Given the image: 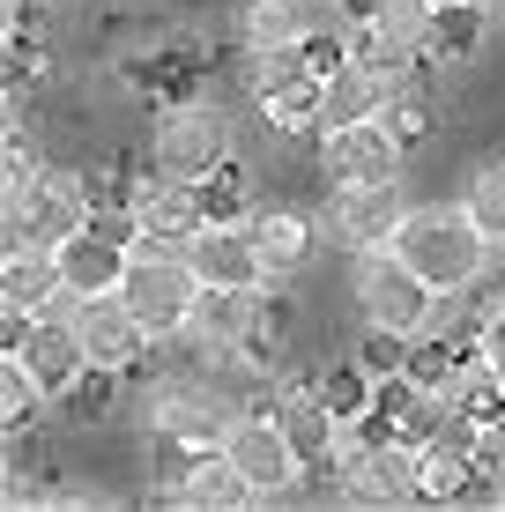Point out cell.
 Masks as SVG:
<instances>
[{
  "instance_id": "cb8c5ba5",
  "label": "cell",
  "mask_w": 505,
  "mask_h": 512,
  "mask_svg": "<svg viewBox=\"0 0 505 512\" xmlns=\"http://www.w3.org/2000/svg\"><path fill=\"white\" fill-rule=\"evenodd\" d=\"M38 409H52V394H45L38 379H30V364H23V357H8V349H0V431L23 438L30 423H38Z\"/></svg>"
},
{
  "instance_id": "6da1fadb",
  "label": "cell",
  "mask_w": 505,
  "mask_h": 512,
  "mask_svg": "<svg viewBox=\"0 0 505 512\" xmlns=\"http://www.w3.org/2000/svg\"><path fill=\"white\" fill-rule=\"evenodd\" d=\"M394 253H402L431 290L454 297V290H476V282H483V268H491L498 245L468 223V208H409V223L394 231Z\"/></svg>"
},
{
  "instance_id": "7c38bea8",
  "label": "cell",
  "mask_w": 505,
  "mask_h": 512,
  "mask_svg": "<svg viewBox=\"0 0 505 512\" xmlns=\"http://www.w3.org/2000/svg\"><path fill=\"white\" fill-rule=\"evenodd\" d=\"M402 223H409L402 179H394V186H335V201H327V231H335V245H350V253L394 245Z\"/></svg>"
},
{
  "instance_id": "d6986e66",
  "label": "cell",
  "mask_w": 505,
  "mask_h": 512,
  "mask_svg": "<svg viewBox=\"0 0 505 512\" xmlns=\"http://www.w3.org/2000/svg\"><path fill=\"white\" fill-rule=\"evenodd\" d=\"M357 498L364 505H416L424 498V453H416V438H379V453H372V475L357 483Z\"/></svg>"
},
{
  "instance_id": "1f68e13d",
  "label": "cell",
  "mask_w": 505,
  "mask_h": 512,
  "mask_svg": "<svg viewBox=\"0 0 505 512\" xmlns=\"http://www.w3.org/2000/svg\"><path fill=\"white\" fill-rule=\"evenodd\" d=\"M498 15H505V0H498Z\"/></svg>"
},
{
  "instance_id": "83f0119b",
  "label": "cell",
  "mask_w": 505,
  "mask_h": 512,
  "mask_svg": "<svg viewBox=\"0 0 505 512\" xmlns=\"http://www.w3.org/2000/svg\"><path fill=\"white\" fill-rule=\"evenodd\" d=\"M201 201H208V223H246V179H238V164L201 179Z\"/></svg>"
},
{
  "instance_id": "277c9868",
  "label": "cell",
  "mask_w": 505,
  "mask_h": 512,
  "mask_svg": "<svg viewBox=\"0 0 505 512\" xmlns=\"http://www.w3.org/2000/svg\"><path fill=\"white\" fill-rule=\"evenodd\" d=\"M97 201L82 186V171H45L23 201L0 208V253H60L75 231H90Z\"/></svg>"
},
{
  "instance_id": "ba28073f",
  "label": "cell",
  "mask_w": 505,
  "mask_h": 512,
  "mask_svg": "<svg viewBox=\"0 0 505 512\" xmlns=\"http://www.w3.org/2000/svg\"><path fill=\"white\" fill-rule=\"evenodd\" d=\"M67 320H75L82 349H90V372L97 379H119L149 357V327L127 312V297L104 290V297H67Z\"/></svg>"
},
{
  "instance_id": "603a6c76",
  "label": "cell",
  "mask_w": 505,
  "mask_h": 512,
  "mask_svg": "<svg viewBox=\"0 0 505 512\" xmlns=\"http://www.w3.org/2000/svg\"><path fill=\"white\" fill-rule=\"evenodd\" d=\"M483 38H491V0H446L431 15V60H468Z\"/></svg>"
},
{
  "instance_id": "9a60e30c",
  "label": "cell",
  "mask_w": 505,
  "mask_h": 512,
  "mask_svg": "<svg viewBox=\"0 0 505 512\" xmlns=\"http://www.w3.org/2000/svg\"><path fill=\"white\" fill-rule=\"evenodd\" d=\"M260 297H268V290H208V282H201L194 320H186V342L216 349V357H246V349L260 342V312H268Z\"/></svg>"
},
{
  "instance_id": "ffe728a7",
  "label": "cell",
  "mask_w": 505,
  "mask_h": 512,
  "mask_svg": "<svg viewBox=\"0 0 505 512\" xmlns=\"http://www.w3.org/2000/svg\"><path fill=\"white\" fill-rule=\"evenodd\" d=\"M246 231L260 245V260H268V282L298 275L305 260H312V216H298V208H253Z\"/></svg>"
},
{
  "instance_id": "f546056e",
  "label": "cell",
  "mask_w": 505,
  "mask_h": 512,
  "mask_svg": "<svg viewBox=\"0 0 505 512\" xmlns=\"http://www.w3.org/2000/svg\"><path fill=\"white\" fill-rule=\"evenodd\" d=\"M379 119H387V127L402 134V141H416V134L431 127V104H424V97H409V90H394V97H387V112H379Z\"/></svg>"
},
{
  "instance_id": "d4e9b609",
  "label": "cell",
  "mask_w": 505,
  "mask_h": 512,
  "mask_svg": "<svg viewBox=\"0 0 505 512\" xmlns=\"http://www.w3.org/2000/svg\"><path fill=\"white\" fill-rule=\"evenodd\" d=\"M312 386L327 394V409H335V416H372L379 372H372V364H350V357H342V364H327V372L312 379Z\"/></svg>"
},
{
  "instance_id": "44dd1931",
  "label": "cell",
  "mask_w": 505,
  "mask_h": 512,
  "mask_svg": "<svg viewBox=\"0 0 505 512\" xmlns=\"http://www.w3.org/2000/svg\"><path fill=\"white\" fill-rule=\"evenodd\" d=\"M171 498L194 505V512H238V505H253V483L231 468V453L216 446V453H201V461L171 483Z\"/></svg>"
},
{
  "instance_id": "f1b7e54d",
  "label": "cell",
  "mask_w": 505,
  "mask_h": 512,
  "mask_svg": "<svg viewBox=\"0 0 505 512\" xmlns=\"http://www.w3.org/2000/svg\"><path fill=\"white\" fill-rule=\"evenodd\" d=\"M476 357L498 372V386H505V305H483L476 312Z\"/></svg>"
},
{
  "instance_id": "4fadbf2b",
  "label": "cell",
  "mask_w": 505,
  "mask_h": 512,
  "mask_svg": "<svg viewBox=\"0 0 505 512\" xmlns=\"http://www.w3.org/2000/svg\"><path fill=\"white\" fill-rule=\"evenodd\" d=\"M186 260H194V275L208 290H268V260H260L246 223H201L186 238Z\"/></svg>"
},
{
  "instance_id": "4dcf8cb0",
  "label": "cell",
  "mask_w": 505,
  "mask_h": 512,
  "mask_svg": "<svg viewBox=\"0 0 505 512\" xmlns=\"http://www.w3.org/2000/svg\"><path fill=\"white\" fill-rule=\"evenodd\" d=\"M431 8H446V0H431ZM491 8H498V0H491Z\"/></svg>"
},
{
  "instance_id": "7a4b0ae2",
  "label": "cell",
  "mask_w": 505,
  "mask_h": 512,
  "mask_svg": "<svg viewBox=\"0 0 505 512\" xmlns=\"http://www.w3.org/2000/svg\"><path fill=\"white\" fill-rule=\"evenodd\" d=\"M350 297H357V312H364V327H372V334H402V342L431 334V327H439V305H446V290H431V282L416 275L394 245L357 253Z\"/></svg>"
},
{
  "instance_id": "3957f363",
  "label": "cell",
  "mask_w": 505,
  "mask_h": 512,
  "mask_svg": "<svg viewBox=\"0 0 505 512\" xmlns=\"http://www.w3.org/2000/svg\"><path fill=\"white\" fill-rule=\"evenodd\" d=\"M119 297H127V312L149 327V342H171V334H186L194 320V297H201V275L194 260H186V245H134L127 275H119Z\"/></svg>"
},
{
  "instance_id": "5bb4252c",
  "label": "cell",
  "mask_w": 505,
  "mask_h": 512,
  "mask_svg": "<svg viewBox=\"0 0 505 512\" xmlns=\"http://www.w3.org/2000/svg\"><path fill=\"white\" fill-rule=\"evenodd\" d=\"M127 216H134V231H142L149 245H186V238L208 223V201H201L194 179H171V171H156V179L134 186Z\"/></svg>"
},
{
  "instance_id": "2e32d148",
  "label": "cell",
  "mask_w": 505,
  "mask_h": 512,
  "mask_svg": "<svg viewBox=\"0 0 505 512\" xmlns=\"http://www.w3.org/2000/svg\"><path fill=\"white\" fill-rule=\"evenodd\" d=\"M67 305V275L60 253H0V312H60Z\"/></svg>"
},
{
  "instance_id": "ac0fdd59",
  "label": "cell",
  "mask_w": 505,
  "mask_h": 512,
  "mask_svg": "<svg viewBox=\"0 0 505 512\" xmlns=\"http://www.w3.org/2000/svg\"><path fill=\"white\" fill-rule=\"evenodd\" d=\"M275 423L290 431V446L305 453V468H327L335 461V438H342V416L327 409L320 386H283V401H275Z\"/></svg>"
},
{
  "instance_id": "5b68a950",
  "label": "cell",
  "mask_w": 505,
  "mask_h": 512,
  "mask_svg": "<svg viewBox=\"0 0 505 512\" xmlns=\"http://www.w3.org/2000/svg\"><path fill=\"white\" fill-rule=\"evenodd\" d=\"M223 164H238V127L223 104H171L156 119V171L171 179H216Z\"/></svg>"
},
{
  "instance_id": "30bf717a",
  "label": "cell",
  "mask_w": 505,
  "mask_h": 512,
  "mask_svg": "<svg viewBox=\"0 0 505 512\" xmlns=\"http://www.w3.org/2000/svg\"><path fill=\"white\" fill-rule=\"evenodd\" d=\"M134 245H142L134 216H90V231H75V238L60 245L67 297H104V290H119V275H127Z\"/></svg>"
},
{
  "instance_id": "8fae6325",
  "label": "cell",
  "mask_w": 505,
  "mask_h": 512,
  "mask_svg": "<svg viewBox=\"0 0 505 512\" xmlns=\"http://www.w3.org/2000/svg\"><path fill=\"white\" fill-rule=\"evenodd\" d=\"M8 357H23L30 379H38L52 401H67L82 379H97V372H90V349H82L75 320H67V305H60V312H38V320H30V334L8 349Z\"/></svg>"
},
{
  "instance_id": "7402d4cb",
  "label": "cell",
  "mask_w": 505,
  "mask_h": 512,
  "mask_svg": "<svg viewBox=\"0 0 505 512\" xmlns=\"http://www.w3.org/2000/svg\"><path fill=\"white\" fill-rule=\"evenodd\" d=\"M320 82H327L320 67H298V75L253 90L260 97V119H268L275 134H320Z\"/></svg>"
},
{
  "instance_id": "e0dca14e",
  "label": "cell",
  "mask_w": 505,
  "mask_h": 512,
  "mask_svg": "<svg viewBox=\"0 0 505 512\" xmlns=\"http://www.w3.org/2000/svg\"><path fill=\"white\" fill-rule=\"evenodd\" d=\"M387 97H394V82L350 52V60L320 82V127H357V119H379V112H387Z\"/></svg>"
},
{
  "instance_id": "8992f818",
  "label": "cell",
  "mask_w": 505,
  "mask_h": 512,
  "mask_svg": "<svg viewBox=\"0 0 505 512\" xmlns=\"http://www.w3.org/2000/svg\"><path fill=\"white\" fill-rule=\"evenodd\" d=\"M409 164V141L387 119H357V127H320V171L327 186H394Z\"/></svg>"
},
{
  "instance_id": "484cf974",
  "label": "cell",
  "mask_w": 505,
  "mask_h": 512,
  "mask_svg": "<svg viewBox=\"0 0 505 512\" xmlns=\"http://www.w3.org/2000/svg\"><path fill=\"white\" fill-rule=\"evenodd\" d=\"M461 208H468V223H476L483 238L505 253V164H483L476 179H468V193H461Z\"/></svg>"
},
{
  "instance_id": "4316f807",
  "label": "cell",
  "mask_w": 505,
  "mask_h": 512,
  "mask_svg": "<svg viewBox=\"0 0 505 512\" xmlns=\"http://www.w3.org/2000/svg\"><path fill=\"white\" fill-rule=\"evenodd\" d=\"M38 179H45V164L30 156L23 127H8V164H0V208H8V201H23V193L38 186Z\"/></svg>"
},
{
  "instance_id": "9c48e42d",
  "label": "cell",
  "mask_w": 505,
  "mask_h": 512,
  "mask_svg": "<svg viewBox=\"0 0 505 512\" xmlns=\"http://www.w3.org/2000/svg\"><path fill=\"white\" fill-rule=\"evenodd\" d=\"M223 453H231V468L253 483V498H290L298 490V475H305V453L290 446V431L275 423V409L268 416H238L231 423V438H223Z\"/></svg>"
},
{
  "instance_id": "52a82bcc",
  "label": "cell",
  "mask_w": 505,
  "mask_h": 512,
  "mask_svg": "<svg viewBox=\"0 0 505 512\" xmlns=\"http://www.w3.org/2000/svg\"><path fill=\"white\" fill-rule=\"evenodd\" d=\"M238 416H246V409H238L223 386H201V379H164L149 394V431L186 438V446H201V453H216Z\"/></svg>"
}]
</instances>
